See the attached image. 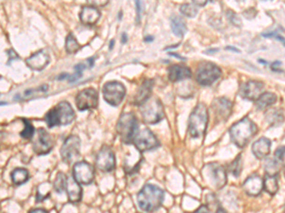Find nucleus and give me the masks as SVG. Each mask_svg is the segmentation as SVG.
Wrapping results in <instances>:
<instances>
[{"instance_id": "f3484780", "label": "nucleus", "mask_w": 285, "mask_h": 213, "mask_svg": "<svg viewBox=\"0 0 285 213\" xmlns=\"http://www.w3.org/2000/svg\"><path fill=\"white\" fill-rule=\"evenodd\" d=\"M209 170V175L212 177L213 183L217 188H223L227 183V173L226 169L217 162L210 163L206 166Z\"/></svg>"}, {"instance_id": "a211bd4d", "label": "nucleus", "mask_w": 285, "mask_h": 213, "mask_svg": "<svg viewBox=\"0 0 285 213\" xmlns=\"http://www.w3.org/2000/svg\"><path fill=\"white\" fill-rule=\"evenodd\" d=\"M243 188L249 196H259L264 190V180L259 175H250L244 182Z\"/></svg>"}, {"instance_id": "bb28decb", "label": "nucleus", "mask_w": 285, "mask_h": 213, "mask_svg": "<svg viewBox=\"0 0 285 213\" xmlns=\"http://www.w3.org/2000/svg\"><path fill=\"white\" fill-rule=\"evenodd\" d=\"M170 26L173 33L178 37H184L187 32V27L185 20H183V18H181L178 15L171 16Z\"/></svg>"}, {"instance_id": "3c124183", "label": "nucleus", "mask_w": 285, "mask_h": 213, "mask_svg": "<svg viewBox=\"0 0 285 213\" xmlns=\"http://www.w3.org/2000/svg\"><path fill=\"white\" fill-rule=\"evenodd\" d=\"M121 41H122L123 44H126V41H127V35H126V33H123V34H122V40H121Z\"/></svg>"}, {"instance_id": "0eeeda50", "label": "nucleus", "mask_w": 285, "mask_h": 213, "mask_svg": "<svg viewBox=\"0 0 285 213\" xmlns=\"http://www.w3.org/2000/svg\"><path fill=\"white\" fill-rule=\"evenodd\" d=\"M222 77L219 66L210 62H203L196 71V80L201 85L209 86Z\"/></svg>"}, {"instance_id": "4be33fe9", "label": "nucleus", "mask_w": 285, "mask_h": 213, "mask_svg": "<svg viewBox=\"0 0 285 213\" xmlns=\"http://www.w3.org/2000/svg\"><path fill=\"white\" fill-rule=\"evenodd\" d=\"M153 84H154V81L151 79H146L143 82V84H141V86L133 100V103L135 105L141 106L142 104H145L149 98H151Z\"/></svg>"}, {"instance_id": "a878e982", "label": "nucleus", "mask_w": 285, "mask_h": 213, "mask_svg": "<svg viewBox=\"0 0 285 213\" xmlns=\"http://www.w3.org/2000/svg\"><path fill=\"white\" fill-rule=\"evenodd\" d=\"M276 102H277V96L274 93L265 92L256 101V108L259 111H262L272 106L273 104H276Z\"/></svg>"}, {"instance_id": "864d4df0", "label": "nucleus", "mask_w": 285, "mask_h": 213, "mask_svg": "<svg viewBox=\"0 0 285 213\" xmlns=\"http://www.w3.org/2000/svg\"><path fill=\"white\" fill-rule=\"evenodd\" d=\"M219 52V49H210V50L206 51V53H207V54H209V53H214V52Z\"/></svg>"}, {"instance_id": "a19ab883", "label": "nucleus", "mask_w": 285, "mask_h": 213, "mask_svg": "<svg viewBox=\"0 0 285 213\" xmlns=\"http://www.w3.org/2000/svg\"><path fill=\"white\" fill-rule=\"evenodd\" d=\"M261 35H262L264 37H275V38L278 39L279 41H281L282 44L284 45V38L281 37V36H279V34L277 33V32H273V33H262Z\"/></svg>"}, {"instance_id": "603ef678", "label": "nucleus", "mask_w": 285, "mask_h": 213, "mask_svg": "<svg viewBox=\"0 0 285 213\" xmlns=\"http://www.w3.org/2000/svg\"><path fill=\"white\" fill-rule=\"evenodd\" d=\"M69 77H70V75H69V74L64 73V74L60 75L59 77L57 78V79H58V80H64V79H69Z\"/></svg>"}, {"instance_id": "8fccbe9b", "label": "nucleus", "mask_w": 285, "mask_h": 213, "mask_svg": "<svg viewBox=\"0 0 285 213\" xmlns=\"http://www.w3.org/2000/svg\"><path fill=\"white\" fill-rule=\"evenodd\" d=\"M94 60H95V57L87 59V61H89V67H93V65H94Z\"/></svg>"}, {"instance_id": "58836bf2", "label": "nucleus", "mask_w": 285, "mask_h": 213, "mask_svg": "<svg viewBox=\"0 0 285 213\" xmlns=\"http://www.w3.org/2000/svg\"><path fill=\"white\" fill-rule=\"evenodd\" d=\"M227 17H228V19L232 22L233 25H235V26H240V24H242L240 19L238 17V15L234 13V12H232V11H228V12H227Z\"/></svg>"}, {"instance_id": "4d7b16f0", "label": "nucleus", "mask_w": 285, "mask_h": 213, "mask_svg": "<svg viewBox=\"0 0 285 213\" xmlns=\"http://www.w3.org/2000/svg\"><path fill=\"white\" fill-rule=\"evenodd\" d=\"M114 44H115L114 40H112V41H111V45H109V50H113Z\"/></svg>"}, {"instance_id": "393cba45", "label": "nucleus", "mask_w": 285, "mask_h": 213, "mask_svg": "<svg viewBox=\"0 0 285 213\" xmlns=\"http://www.w3.org/2000/svg\"><path fill=\"white\" fill-rule=\"evenodd\" d=\"M168 78L173 83L180 82L191 78V70L186 65H173L168 68Z\"/></svg>"}, {"instance_id": "c756f323", "label": "nucleus", "mask_w": 285, "mask_h": 213, "mask_svg": "<svg viewBox=\"0 0 285 213\" xmlns=\"http://www.w3.org/2000/svg\"><path fill=\"white\" fill-rule=\"evenodd\" d=\"M264 180V190L266 193L270 195H275L279 191V180H278V175L270 176L266 175Z\"/></svg>"}, {"instance_id": "6e6d98bb", "label": "nucleus", "mask_w": 285, "mask_h": 213, "mask_svg": "<svg viewBox=\"0 0 285 213\" xmlns=\"http://www.w3.org/2000/svg\"><path fill=\"white\" fill-rule=\"evenodd\" d=\"M216 213H227L226 209H224V208H222V207H219L218 209H217V211Z\"/></svg>"}, {"instance_id": "c9c22d12", "label": "nucleus", "mask_w": 285, "mask_h": 213, "mask_svg": "<svg viewBox=\"0 0 285 213\" xmlns=\"http://www.w3.org/2000/svg\"><path fill=\"white\" fill-rule=\"evenodd\" d=\"M23 123L25 125V128L24 130L20 133V136L22 138H25V139H31L33 137V135H34V127L33 126V124L30 123L28 120L26 119H23Z\"/></svg>"}, {"instance_id": "37998d69", "label": "nucleus", "mask_w": 285, "mask_h": 213, "mask_svg": "<svg viewBox=\"0 0 285 213\" xmlns=\"http://www.w3.org/2000/svg\"><path fill=\"white\" fill-rule=\"evenodd\" d=\"M136 11H137V16H136V23L137 24H140V21H141V6H142V2L141 1H136Z\"/></svg>"}, {"instance_id": "9d476101", "label": "nucleus", "mask_w": 285, "mask_h": 213, "mask_svg": "<svg viewBox=\"0 0 285 213\" xmlns=\"http://www.w3.org/2000/svg\"><path fill=\"white\" fill-rule=\"evenodd\" d=\"M133 146L140 153H144L147 151H151L161 146L158 138L148 128L140 130L136 137L133 140Z\"/></svg>"}, {"instance_id": "09e8293b", "label": "nucleus", "mask_w": 285, "mask_h": 213, "mask_svg": "<svg viewBox=\"0 0 285 213\" xmlns=\"http://www.w3.org/2000/svg\"><path fill=\"white\" fill-rule=\"evenodd\" d=\"M226 50H227V51H232V52H238V53H239V52H240V51H239V50H238L237 48H234V46H232V45H228V46H226Z\"/></svg>"}, {"instance_id": "a18cd8bd", "label": "nucleus", "mask_w": 285, "mask_h": 213, "mask_svg": "<svg viewBox=\"0 0 285 213\" xmlns=\"http://www.w3.org/2000/svg\"><path fill=\"white\" fill-rule=\"evenodd\" d=\"M192 3L197 7L206 6L207 4V1H202V2L201 1H193Z\"/></svg>"}, {"instance_id": "e433bc0d", "label": "nucleus", "mask_w": 285, "mask_h": 213, "mask_svg": "<svg viewBox=\"0 0 285 213\" xmlns=\"http://www.w3.org/2000/svg\"><path fill=\"white\" fill-rule=\"evenodd\" d=\"M85 68H86V65H84V64H82V63H80L78 65H75V66H74V74L69 77V79H68L69 82H70V83H73V82L77 81L78 79L82 77L83 71L85 70Z\"/></svg>"}, {"instance_id": "7c9ffc66", "label": "nucleus", "mask_w": 285, "mask_h": 213, "mask_svg": "<svg viewBox=\"0 0 285 213\" xmlns=\"http://www.w3.org/2000/svg\"><path fill=\"white\" fill-rule=\"evenodd\" d=\"M265 171L266 175H270V176L279 175L280 172V163L275 158H266Z\"/></svg>"}, {"instance_id": "ddd939ff", "label": "nucleus", "mask_w": 285, "mask_h": 213, "mask_svg": "<svg viewBox=\"0 0 285 213\" xmlns=\"http://www.w3.org/2000/svg\"><path fill=\"white\" fill-rule=\"evenodd\" d=\"M233 104L226 98H217L211 104L214 120L217 123H226L232 114Z\"/></svg>"}, {"instance_id": "f704fd0d", "label": "nucleus", "mask_w": 285, "mask_h": 213, "mask_svg": "<svg viewBox=\"0 0 285 213\" xmlns=\"http://www.w3.org/2000/svg\"><path fill=\"white\" fill-rule=\"evenodd\" d=\"M181 13H183L185 16H187V17H190V18H194L197 13H198V7L194 4H183L181 6V9H180Z\"/></svg>"}, {"instance_id": "6e6552de", "label": "nucleus", "mask_w": 285, "mask_h": 213, "mask_svg": "<svg viewBox=\"0 0 285 213\" xmlns=\"http://www.w3.org/2000/svg\"><path fill=\"white\" fill-rule=\"evenodd\" d=\"M126 92L125 85L117 81L107 82L103 87V96L105 101L114 107L120 105L124 101Z\"/></svg>"}, {"instance_id": "5fc2aeb1", "label": "nucleus", "mask_w": 285, "mask_h": 213, "mask_svg": "<svg viewBox=\"0 0 285 213\" xmlns=\"http://www.w3.org/2000/svg\"><path fill=\"white\" fill-rule=\"evenodd\" d=\"M153 40H154L153 36H146V37L144 38L145 42H152Z\"/></svg>"}, {"instance_id": "9b49d317", "label": "nucleus", "mask_w": 285, "mask_h": 213, "mask_svg": "<svg viewBox=\"0 0 285 213\" xmlns=\"http://www.w3.org/2000/svg\"><path fill=\"white\" fill-rule=\"evenodd\" d=\"M98 103H99L98 92L92 87L80 91L75 98L76 107L80 111L95 109L98 106Z\"/></svg>"}, {"instance_id": "aec40b11", "label": "nucleus", "mask_w": 285, "mask_h": 213, "mask_svg": "<svg viewBox=\"0 0 285 213\" xmlns=\"http://www.w3.org/2000/svg\"><path fill=\"white\" fill-rule=\"evenodd\" d=\"M271 145H272V142L269 138L265 137V136L260 137L258 140H256L253 143V155H255V157L259 160L266 159L267 158V156L270 155Z\"/></svg>"}, {"instance_id": "4c0bfd02", "label": "nucleus", "mask_w": 285, "mask_h": 213, "mask_svg": "<svg viewBox=\"0 0 285 213\" xmlns=\"http://www.w3.org/2000/svg\"><path fill=\"white\" fill-rule=\"evenodd\" d=\"M284 146H279V148L275 151V159L281 164L284 162Z\"/></svg>"}, {"instance_id": "c03bdc74", "label": "nucleus", "mask_w": 285, "mask_h": 213, "mask_svg": "<svg viewBox=\"0 0 285 213\" xmlns=\"http://www.w3.org/2000/svg\"><path fill=\"white\" fill-rule=\"evenodd\" d=\"M194 213H211V211H210V209L208 208L207 206H206V205H202L198 209H196V210L194 211Z\"/></svg>"}, {"instance_id": "2eb2a0df", "label": "nucleus", "mask_w": 285, "mask_h": 213, "mask_svg": "<svg viewBox=\"0 0 285 213\" xmlns=\"http://www.w3.org/2000/svg\"><path fill=\"white\" fill-rule=\"evenodd\" d=\"M95 165L96 168L104 173L113 172L116 166V159L113 150L107 146H103L96 155Z\"/></svg>"}, {"instance_id": "72a5a7b5", "label": "nucleus", "mask_w": 285, "mask_h": 213, "mask_svg": "<svg viewBox=\"0 0 285 213\" xmlns=\"http://www.w3.org/2000/svg\"><path fill=\"white\" fill-rule=\"evenodd\" d=\"M81 49L76 38L73 33H70L66 39V51L69 54H74Z\"/></svg>"}, {"instance_id": "dca6fc26", "label": "nucleus", "mask_w": 285, "mask_h": 213, "mask_svg": "<svg viewBox=\"0 0 285 213\" xmlns=\"http://www.w3.org/2000/svg\"><path fill=\"white\" fill-rule=\"evenodd\" d=\"M264 88H265V84L262 82L250 80L240 85L239 96L247 101L256 102L259 99V96L264 93L262 92Z\"/></svg>"}, {"instance_id": "7ed1b4c3", "label": "nucleus", "mask_w": 285, "mask_h": 213, "mask_svg": "<svg viewBox=\"0 0 285 213\" xmlns=\"http://www.w3.org/2000/svg\"><path fill=\"white\" fill-rule=\"evenodd\" d=\"M44 120L50 128L65 126L71 124L75 120V112L71 104L68 102H61L47 113Z\"/></svg>"}, {"instance_id": "b1692460", "label": "nucleus", "mask_w": 285, "mask_h": 213, "mask_svg": "<svg viewBox=\"0 0 285 213\" xmlns=\"http://www.w3.org/2000/svg\"><path fill=\"white\" fill-rule=\"evenodd\" d=\"M68 200L73 204H77L82 200V187L79 183L73 179V177H68L66 186Z\"/></svg>"}, {"instance_id": "20e7f679", "label": "nucleus", "mask_w": 285, "mask_h": 213, "mask_svg": "<svg viewBox=\"0 0 285 213\" xmlns=\"http://www.w3.org/2000/svg\"><path fill=\"white\" fill-rule=\"evenodd\" d=\"M209 121L208 110L204 104H198L188 119V134L191 138H200L206 134Z\"/></svg>"}, {"instance_id": "5701e85b", "label": "nucleus", "mask_w": 285, "mask_h": 213, "mask_svg": "<svg viewBox=\"0 0 285 213\" xmlns=\"http://www.w3.org/2000/svg\"><path fill=\"white\" fill-rule=\"evenodd\" d=\"M100 16H101V13L99 10L93 5L83 7L79 13L81 22L87 26H93L94 24H96L97 21L99 20Z\"/></svg>"}, {"instance_id": "f8f14e48", "label": "nucleus", "mask_w": 285, "mask_h": 213, "mask_svg": "<svg viewBox=\"0 0 285 213\" xmlns=\"http://www.w3.org/2000/svg\"><path fill=\"white\" fill-rule=\"evenodd\" d=\"M94 168L89 162H76L73 166V178L80 185H90L94 181Z\"/></svg>"}, {"instance_id": "c85d7f7f", "label": "nucleus", "mask_w": 285, "mask_h": 213, "mask_svg": "<svg viewBox=\"0 0 285 213\" xmlns=\"http://www.w3.org/2000/svg\"><path fill=\"white\" fill-rule=\"evenodd\" d=\"M11 178L14 185H16V186L23 185L30 179V173L26 169H14L11 174Z\"/></svg>"}, {"instance_id": "cd10ccee", "label": "nucleus", "mask_w": 285, "mask_h": 213, "mask_svg": "<svg viewBox=\"0 0 285 213\" xmlns=\"http://www.w3.org/2000/svg\"><path fill=\"white\" fill-rule=\"evenodd\" d=\"M266 121L271 126H279L280 124L283 123V110L279 109V108H271V109L267 110L266 114Z\"/></svg>"}, {"instance_id": "f03ea898", "label": "nucleus", "mask_w": 285, "mask_h": 213, "mask_svg": "<svg viewBox=\"0 0 285 213\" xmlns=\"http://www.w3.org/2000/svg\"><path fill=\"white\" fill-rule=\"evenodd\" d=\"M259 128L248 116H245L229 128V136L233 143L239 149L245 148L257 135Z\"/></svg>"}, {"instance_id": "ea45409f", "label": "nucleus", "mask_w": 285, "mask_h": 213, "mask_svg": "<svg viewBox=\"0 0 285 213\" xmlns=\"http://www.w3.org/2000/svg\"><path fill=\"white\" fill-rule=\"evenodd\" d=\"M271 68H272L273 71L275 72H283V67H282V63L280 61H276L274 62L272 65H271Z\"/></svg>"}, {"instance_id": "39448f33", "label": "nucleus", "mask_w": 285, "mask_h": 213, "mask_svg": "<svg viewBox=\"0 0 285 213\" xmlns=\"http://www.w3.org/2000/svg\"><path fill=\"white\" fill-rule=\"evenodd\" d=\"M116 131L121 141L126 145H133L134 138L139 132V123L133 113H124L120 116L116 125Z\"/></svg>"}, {"instance_id": "4468645a", "label": "nucleus", "mask_w": 285, "mask_h": 213, "mask_svg": "<svg viewBox=\"0 0 285 213\" xmlns=\"http://www.w3.org/2000/svg\"><path fill=\"white\" fill-rule=\"evenodd\" d=\"M53 148V136L43 128L37 131L35 138L33 139V152L38 155H48Z\"/></svg>"}, {"instance_id": "412c9836", "label": "nucleus", "mask_w": 285, "mask_h": 213, "mask_svg": "<svg viewBox=\"0 0 285 213\" xmlns=\"http://www.w3.org/2000/svg\"><path fill=\"white\" fill-rule=\"evenodd\" d=\"M142 155L139 151H137L135 147L133 150H130L129 154L126 155L125 158V163H124V169L126 175H133L135 173L138 172L139 170L140 164L142 162Z\"/></svg>"}, {"instance_id": "6ab92c4d", "label": "nucleus", "mask_w": 285, "mask_h": 213, "mask_svg": "<svg viewBox=\"0 0 285 213\" xmlns=\"http://www.w3.org/2000/svg\"><path fill=\"white\" fill-rule=\"evenodd\" d=\"M50 63V56L44 50L35 52L32 56L27 58L26 64L31 69L35 71L43 70Z\"/></svg>"}, {"instance_id": "49530a36", "label": "nucleus", "mask_w": 285, "mask_h": 213, "mask_svg": "<svg viewBox=\"0 0 285 213\" xmlns=\"http://www.w3.org/2000/svg\"><path fill=\"white\" fill-rule=\"evenodd\" d=\"M29 213H48V211L44 208H34Z\"/></svg>"}, {"instance_id": "f257e3e1", "label": "nucleus", "mask_w": 285, "mask_h": 213, "mask_svg": "<svg viewBox=\"0 0 285 213\" xmlns=\"http://www.w3.org/2000/svg\"><path fill=\"white\" fill-rule=\"evenodd\" d=\"M165 199V192L161 187L146 184L137 194V205L144 212L152 213L162 207Z\"/></svg>"}, {"instance_id": "1a4fd4ad", "label": "nucleus", "mask_w": 285, "mask_h": 213, "mask_svg": "<svg viewBox=\"0 0 285 213\" xmlns=\"http://www.w3.org/2000/svg\"><path fill=\"white\" fill-rule=\"evenodd\" d=\"M81 149V139L76 135L68 136L60 149V155L63 161L67 164H72L78 159Z\"/></svg>"}, {"instance_id": "473e14b6", "label": "nucleus", "mask_w": 285, "mask_h": 213, "mask_svg": "<svg viewBox=\"0 0 285 213\" xmlns=\"http://www.w3.org/2000/svg\"><path fill=\"white\" fill-rule=\"evenodd\" d=\"M67 179L68 177L63 173H58L56 175L55 180L53 182V190L57 194H62L66 190Z\"/></svg>"}, {"instance_id": "13d9d810", "label": "nucleus", "mask_w": 285, "mask_h": 213, "mask_svg": "<svg viewBox=\"0 0 285 213\" xmlns=\"http://www.w3.org/2000/svg\"><path fill=\"white\" fill-rule=\"evenodd\" d=\"M259 63H261V64H264V65H267V64H268L266 61H265V60H261V59H259Z\"/></svg>"}, {"instance_id": "2f4dec72", "label": "nucleus", "mask_w": 285, "mask_h": 213, "mask_svg": "<svg viewBox=\"0 0 285 213\" xmlns=\"http://www.w3.org/2000/svg\"><path fill=\"white\" fill-rule=\"evenodd\" d=\"M243 167H244L243 155L239 154V155L229 164L228 171H229V173H230L234 177L239 178V175H242V172H243Z\"/></svg>"}, {"instance_id": "423d86ee", "label": "nucleus", "mask_w": 285, "mask_h": 213, "mask_svg": "<svg viewBox=\"0 0 285 213\" xmlns=\"http://www.w3.org/2000/svg\"><path fill=\"white\" fill-rule=\"evenodd\" d=\"M140 111L144 123L147 124H157L165 119L164 105L158 98H149L140 106Z\"/></svg>"}, {"instance_id": "de8ad7c7", "label": "nucleus", "mask_w": 285, "mask_h": 213, "mask_svg": "<svg viewBox=\"0 0 285 213\" xmlns=\"http://www.w3.org/2000/svg\"><path fill=\"white\" fill-rule=\"evenodd\" d=\"M170 56H173V57H175V58L180 59V60H186L185 57H183V56H180L178 53H174V52H169L168 53Z\"/></svg>"}, {"instance_id": "79ce46f5", "label": "nucleus", "mask_w": 285, "mask_h": 213, "mask_svg": "<svg viewBox=\"0 0 285 213\" xmlns=\"http://www.w3.org/2000/svg\"><path fill=\"white\" fill-rule=\"evenodd\" d=\"M8 53V57H9V63H8V65H11V63L13 62V60H15V59H18V55H17V53L14 52L13 50H10L9 52H7Z\"/></svg>"}]
</instances>
